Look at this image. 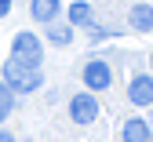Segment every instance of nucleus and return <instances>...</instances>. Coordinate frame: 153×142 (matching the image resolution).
<instances>
[{
	"label": "nucleus",
	"mask_w": 153,
	"mask_h": 142,
	"mask_svg": "<svg viewBox=\"0 0 153 142\" xmlns=\"http://www.w3.org/2000/svg\"><path fill=\"white\" fill-rule=\"evenodd\" d=\"M59 4L62 0H33V18L36 22H51V18L59 15Z\"/></svg>",
	"instance_id": "6e6552de"
},
{
	"label": "nucleus",
	"mask_w": 153,
	"mask_h": 142,
	"mask_svg": "<svg viewBox=\"0 0 153 142\" xmlns=\"http://www.w3.org/2000/svg\"><path fill=\"white\" fill-rule=\"evenodd\" d=\"M69 22H73V26H88V22H91V4L76 0V4L69 7Z\"/></svg>",
	"instance_id": "1a4fd4ad"
},
{
	"label": "nucleus",
	"mask_w": 153,
	"mask_h": 142,
	"mask_svg": "<svg viewBox=\"0 0 153 142\" xmlns=\"http://www.w3.org/2000/svg\"><path fill=\"white\" fill-rule=\"evenodd\" d=\"M48 40H51V44H59V48H66L69 40H73V29H66V26H59V29H48Z\"/></svg>",
	"instance_id": "9d476101"
},
{
	"label": "nucleus",
	"mask_w": 153,
	"mask_h": 142,
	"mask_svg": "<svg viewBox=\"0 0 153 142\" xmlns=\"http://www.w3.org/2000/svg\"><path fill=\"white\" fill-rule=\"evenodd\" d=\"M109 80H113V69H109L106 58H88V66H84V84H88L91 91H102V88H109Z\"/></svg>",
	"instance_id": "7ed1b4c3"
},
{
	"label": "nucleus",
	"mask_w": 153,
	"mask_h": 142,
	"mask_svg": "<svg viewBox=\"0 0 153 142\" xmlns=\"http://www.w3.org/2000/svg\"><path fill=\"white\" fill-rule=\"evenodd\" d=\"M149 138H153V131H149V124L142 117H131L124 124V142H149Z\"/></svg>",
	"instance_id": "423d86ee"
},
{
	"label": "nucleus",
	"mask_w": 153,
	"mask_h": 142,
	"mask_svg": "<svg viewBox=\"0 0 153 142\" xmlns=\"http://www.w3.org/2000/svg\"><path fill=\"white\" fill-rule=\"evenodd\" d=\"M0 142H15V138H11V135H7V131H0Z\"/></svg>",
	"instance_id": "ddd939ff"
},
{
	"label": "nucleus",
	"mask_w": 153,
	"mask_h": 142,
	"mask_svg": "<svg viewBox=\"0 0 153 142\" xmlns=\"http://www.w3.org/2000/svg\"><path fill=\"white\" fill-rule=\"evenodd\" d=\"M11 102H15V95H11V88L4 84V80H0V120L11 113Z\"/></svg>",
	"instance_id": "9b49d317"
},
{
	"label": "nucleus",
	"mask_w": 153,
	"mask_h": 142,
	"mask_svg": "<svg viewBox=\"0 0 153 142\" xmlns=\"http://www.w3.org/2000/svg\"><path fill=\"white\" fill-rule=\"evenodd\" d=\"M131 29H139V33H149L153 29V11H149V4H135V7H131Z\"/></svg>",
	"instance_id": "0eeeda50"
},
{
	"label": "nucleus",
	"mask_w": 153,
	"mask_h": 142,
	"mask_svg": "<svg viewBox=\"0 0 153 142\" xmlns=\"http://www.w3.org/2000/svg\"><path fill=\"white\" fill-rule=\"evenodd\" d=\"M11 48H15V58H18V62H26V66H33V69H40L44 51H40V40H36L33 33H18Z\"/></svg>",
	"instance_id": "f03ea898"
},
{
	"label": "nucleus",
	"mask_w": 153,
	"mask_h": 142,
	"mask_svg": "<svg viewBox=\"0 0 153 142\" xmlns=\"http://www.w3.org/2000/svg\"><path fill=\"white\" fill-rule=\"evenodd\" d=\"M4 84L11 91H33V88H40V69L18 62V58H7L4 62Z\"/></svg>",
	"instance_id": "f257e3e1"
},
{
	"label": "nucleus",
	"mask_w": 153,
	"mask_h": 142,
	"mask_svg": "<svg viewBox=\"0 0 153 142\" xmlns=\"http://www.w3.org/2000/svg\"><path fill=\"white\" fill-rule=\"evenodd\" d=\"M69 113H73V120H76V124H91V120L99 117V102H95L91 95H73Z\"/></svg>",
	"instance_id": "20e7f679"
},
{
	"label": "nucleus",
	"mask_w": 153,
	"mask_h": 142,
	"mask_svg": "<svg viewBox=\"0 0 153 142\" xmlns=\"http://www.w3.org/2000/svg\"><path fill=\"white\" fill-rule=\"evenodd\" d=\"M131 102L135 106H149L153 102V77H135V84H131Z\"/></svg>",
	"instance_id": "39448f33"
},
{
	"label": "nucleus",
	"mask_w": 153,
	"mask_h": 142,
	"mask_svg": "<svg viewBox=\"0 0 153 142\" xmlns=\"http://www.w3.org/2000/svg\"><path fill=\"white\" fill-rule=\"evenodd\" d=\"M7 11H11V0H0V18H4Z\"/></svg>",
	"instance_id": "f8f14e48"
}]
</instances>
